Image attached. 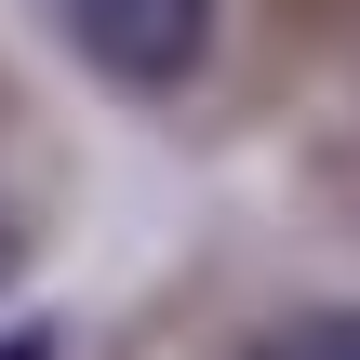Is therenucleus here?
<instances>
[{
    "instance_id": "1",
    "label": "nucleus",
    "mask_w": 360,
    "mask_h": 360,
    "mask_svg": "<svg viewBox=\"0 0 360 360\" xmlns=\"http://www.w3.org/2000/svg\"><path fill=\"white\" fill-rule=\"evenodd\" d=\"M53 13V40L94 67V80H120V94H174V80H200V53H214V0H40Z\"/></svg>"
},
{
    "instance_id": "2",
    "label": "nucleus",
    "mask_w": 360,
    "mask_h": 360,
    "mask_svg": "<svg viewBox=\"0 0 360 360\" xmlns=\"http://www.w3.org/2000/svg\"><path fill=\"white\" fill-rule=\"evenodd\" d=\"M254 360H360V307H321V321H281Z\"/></svg>"
},
{
    "instance_id": "3",
    "label": "nucleus",
    "mask_w": 360,
    "mask_h": 360,
    "mask_svg": "<svg viewBox=\"0 0 360 360\" xmlns=\"http://www.w3.org/2000/svg\"><path fill=\"white\" fill-rule=\"evenodd\" d=\"M0 360H53V334H40V321H13V334H0Z\"/></svg>"
}]
</instances>
